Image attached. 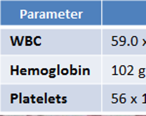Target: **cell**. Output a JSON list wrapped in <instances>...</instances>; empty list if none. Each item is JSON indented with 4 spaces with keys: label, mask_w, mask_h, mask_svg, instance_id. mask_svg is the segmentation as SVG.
Returning a JSON list of instances; mask_svg holds the SVG:
<instances>
[{
    "label": "cell",
    "mask_w": 146,
    "mask_h": 116,
    "mask_svg": "<svg viewBox=\"0 0 146 116\" xmlns=\"http://www.w3.org/2000/svg\"><path fill=\"white\" fill-rule=\"evenodd\" d=\"M27 116H42V115H27Z\"/></svg>",
    "instance_id": "obj_1"
},
{
    "label": "cell",
    "mask_w": 146,
    "mask_h": 116,
    "mask_svg": "<svg viewBox=\"0 0 146 116\" xmlns=\"http://www.w3.org/2000/svg\"><path fill=\"white\" fill-rule=\"evenodd\" d=\"M88 116H102V115H88Z\"/></svg>",
    "instance_id": "obj_2"
},
{
    "label": "cell",
    "mask_w": 146,
    "mask_h": 116,
    "mask_svg": "<svg viewBox=\"0 0 146 116\" xmlns=\"http://www.w3.org/2000/svg\"><path fill=\"white\" fill-rule=\"evenodd\" d=\"M135 116H146V115H135Z\"/></svg>",
    "instance_id": "obj_3"
},
{
    "label": "cell",
    "mask_w": 146,
    "mask_h": 116,
    "mask_svg": "<svg viewBox=\"0 0 146 116\" xmlns=\"http://www.w3.org/2000/svg\"><path fill=\"white\" fill-rule=\"evenodd\" d=\"M0 116H3V115H0Z\"/></svg>",
    "instance_id": "obj_4"
}]
</instances>
